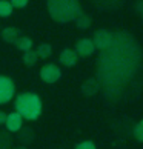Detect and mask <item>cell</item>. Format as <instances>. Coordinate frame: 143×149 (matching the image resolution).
<instances>
[{
  "mask_svg": "<svg viewBox=\"0 0 143 149\" xmlns=\"http://www.w3.org/2000/svg\"><path fill=\"white\" fill-rule=\"evenodd\" d=\"M48 13L57 23H68L82 14L79 0H46Z\"/></svg>",
  "mask_w": 143,
  "mask_h": 149,
  "instance_id": "cell-1",
  "label": "cell"
},
{
  "mask_svg": "<svg viewBox=\"0 0 143 149\" xmlns=\"http://www.w3.org/2000/svg\"><path fill=\"white\" fill-rule=\"evenodd\" d=\"M14 109L26 120H37L42 115V98L34 92H22L14 98Z\"/></svg>",
  "mask_w": 143,
  "mask_h": 149,
  "instance_id": "cell-2",
  "label": "cell"
},
{
  "mask_svg": "<svg viewBox=\"0 0 143 149\" xmlns=\"http://www.w3.org/2000/svg\"><path fill=\"white\" fill-rule=\"evenodd\" d=\"M15 85L13 79L6 75H0V104H5L14 98Z\"/></svg>",
  "mask_w": 143,
  "mask_h": 149,
  "instance_id": "cell-3",
  "label": "cell"
},
{
  "mask_svg": "<svg viewBox=\"0 0 143 149\" xmlns=\"http://www.w3.org/2000/svg\"><path fill=\"white\" fill-rule=\"evenodd\" d=\"M92 42H94L96 49H100V51H105L109 49L114 43V34L108 29H97L94 32V37H92Z\"/></svg>",
  "mask_w": 143,
  "mask_h": 149,
  "instance_id": "cell-4",
  "label": "cell"
},
{
  "mask_svg": "<svg viewBox=\"0 0 143 149\" xmlns=\"http://www.w3.org/2000/svg\"><path fill=\"white\" fill-rule=\"evenodd\" d=\"M60 77H62V69L59 68L57 65L54 63H46L45 66H42L40 69V79L45 81V83H56V81L60 80Z\"/></svg>",
  "mask_w": 143,
  "mask_h": 149,
  "instance_id": "cell-5",
  "label": "cell"
},
{
  "mask_svg": "<svg viewBox=\"0 0 143 149\" xmlns=\"http://www.w3.org/2000/svg\"><path fill=\"white\" fill-rule=\"evenodd\" d=\"M74 51L77 52L79 57H89V56H92L94 51H96V46H94L92 38H80V40L75 43Z\"/></svg>",
  "mask_w": 143,
  "mask_h": 149,
  "instance_id": "cell-6",
  "label": "cell"
},
{
  "mask_svg": "<svg viewBox=\"0 0 143 149\" xmlns=\"http://www.w3.org/2000/svg\"><path fill=\"white\" fill-rule=\"evenodd\" d=\"M6 129L9 132H19L22 129V126H23V117L19 114V112H9L8 117H6Z\"/></svg>",
  "mask_w": 143,
  "mask_h": 149,
  "instance_id": "cell-7",
  "label": "cell"
},
{
  "mask_svg": "<svg viewBox=\"0 0 143 149\" xmlns=\"http://www.w3.org/2000/svg\"><path fill=\"white\" fill-rule=\"evenodd\" d=\"M100 89V83H98V80L94 79V77H89V79H86L83 83H82V94H83L85 97H92L96 95Z\"/></svg>",
  "mask_w": 143,
  "mask_h": 149,
  "instance_id": "cell-8",
  "label": "cell"
},
{
  "mask_svg": "<svg viewBox=\"0 0 143 149\" xmlns=\"http://www.w3.org/2000/svg\"><path fill=\"white\" fill-rule=\"evenodd\" d=\"M59 62L63 66H66V68H71V66H74L77 62H79V56H77V52L74 51V49L66 48V49H63V51L60 52Z\"/></svg>",
  "mask_w": 143,
  "mask_h": 149,
  "instance_id": "cell-9",
  "label": "cell"
},
{
  "mask_svg": "<svg viewBox=\"0 0 143 149\" xmlns=\"http://www.w3.org/2000/svg\"><path fill=\"white\" fill-rule=\"evenodd\" d=\"M0 37L6 43H14L20 37V29L15 28V26H6V28H3L0 31Z\"/></svg>",
  "mask_w": 143,
  "mask_h": 149,
  "instance_id": "cell-10",
  "label": "cell"
},
{
  "mask_svg": "<svg viewBox=\"0 0 143 149\" xmlns=\"http://www.w3.org/2000/svg\"><path fill=\"white\" fill-rule=\"evenodd\" d=\"M74 22H75V26H77L79 29H82V31L88 29V28L91 26V23H92L91 17H89L88 14H85V13H82V14L77 15V19H75Z\"/></svg>",
  "mask_w": 143,
  "mask_h": 149,
  "instance_id": "cell-11",
  "label": "cell"
},
{
  "mask_svg": "<svg viewBox=\"0 0 143 149\" xmlns=\"http://www.w3.org/2000/svg\"><path fill=\"white\" fill-rule=\"evenodd\" d=\"M14 45L17 46V49H20V51H29V49H32V40L29 37H26V36H20L17 40L14 42Z\"/></svg>",
  "mask_w": 143,
  "mask_h": 149,
  "instance_id": "cell-12",
  "label": "cell"
},
{
  "mask_svg": "<svg viewBox=\"0 0 143 149\" xmlns=\"http://www.w3.org/2000/svg\"><path fill=\"white\" fill-rule=\"evenodd\" d=\"M38 60V54L34 49H29V51L23 52V57H22V62H23L25 66H34Z\"/></svg>",
  "mask_w": 143,
  "mask_h": 149,
  "instance_id": "cell-13",
  "label": "cell"
},
{
  "mask_svg": "<svg viewBox=\"0 0 143 149\" xmlns=\"http://www.w3.org/2000/svg\"><path fill=\"white\" fill-rule=\"evenodd\" d=\"M37 54H38V58H49L52 54V46L49 43H42L37 48Z\"/></svg>",
  "mask_w": 143,
  "mask_h": 149,
  "instance_id": "cell-14",
  "label": "cell"
},
{
  "mask_svg": "<svg viewBox=\"0 0 143 149\" xmlns=\"http://www.w3.org/2000/svg\"><path fill=\"white\" fill-rule=\"evenodd\" d=\"M13 5L8 0H0V17H9L13 14Z\"/></svg>",
  "mask_w": 143,
  "mask_h": 149,
  "instance_id": "cell-15",
  "label": "cell"
},
{
  "mask_svg": "<svg viewBox=\"0 0 143 149\" xmlns=\"http://www.w3.org/2000/svg\"><path fill=\"white\" fill-rule=\"evenodd\" d=\"M13 139L6 131H0V149H11Z\"/></svg>",
  "mask_w": 143,
  "mask_h": 149,
  "instance_id": "cell-16",
  "label": "cell"
},
{
  "mask_svg": "<svg viewBox=\"0 0 143 149\" xmlns=\"http://www.w3.org/2000/svg\"><path fill=\"white\" fill-rule=\"evenodd\" d=\"M133 134H134V137H135V140H137V141L143 143V120H140L139 123L134 126Z\"/></svg>",
  "mask_w": 143,
  "mask_h": 149,
  "instance_id": "cell-17",
  "label": "cell"
},
{
  "mask_svg": "<svg viewBox=\"0 0 143 149\" xmlns=\"http://www.w3.org/2000/svg\"><path fill=\"white\" fill-rule=\"evenodd\" d=\"M75 149H97V148H96V145H94L92 141L86 140V141H82V143H79V145L75 146Z\"/></svg>",
  "mask_w": 143,
  "mask_h": 149,
  "instance_id": "cell-18",
  "label": "cell"
},
{
  "mask_svg": "<svg viewBox=\"0 0 143 149\" xmlns=\"http://www.w3.org/2000/svg\"><path fill=\"white\" fill-rule=\"evenodd\" d=\"M9 2H11V5H13V8L22 9V8H25L26 5H28L29 0H9Z\"/></svg>",
  "mask_w": 143,
  "mask_h": 149,
  "instance_id": "cell-19",
  "label": "cell"
},
{
  "mask_svg": "<svg viewBox=\"0 0 143 149\" xmlns=\"http://www.w3.org/2000/svg\"><path fill=\"white\" fill-rule=\"evenodd\" d=\"M6 117H8L6 112L0 111V125H5V123H6Z\"/></svg>",
  "mask_w": 143,
  "mask_h": 149,
  "instance_id": "cell-20",
  "label": "cell"
},
{
  "mask_svg": "<svg viewBox=\"0 0 143 149\" xmlns=\"http://www.w3.org/2000/svg\"><path fill=\"white\" fill-rule=\"evenodd\" d=\"M135 9L139 11L140 14L143 13V0H137V3H135Z\"/></svg>",
  "mask_w": 143,
  "mask_h": 149,
  "instance_id": "cell-21",
  "label": "cell"
},
{
  "mask_svg": "<svg viewBox=\"0 0 143 149\" xmlns=\"http://www.w3.org/2000/svg\"><path fill=\"white\" fill-rule=\"evenodd\" d=\"M14 149H28L26 146H17V148H14Z\"/></svg>",
  "mask_w": 143,
  "mask_h": 149,
  "instance_id": "cell-22",
  "label": "cell"
},
{
  "mask_svg": "<svg viewBox=\"0 0 143 149\" xmlns=\"http://www.w3.org/2000/svg\"><path fill=\"white\" fill-rule=\"evenodd\" d=\"M142 20H143V13H142Z\"/></svg>",
  "mask_w": 143,
  "mask_h": 149,
  "instance_id": "cell-23",
  "label": "cell"
}]
</instances>
